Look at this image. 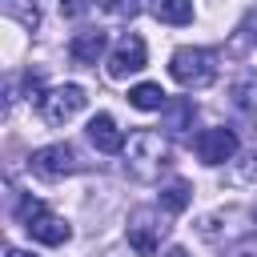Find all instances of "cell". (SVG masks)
Returning a JSON list of instances; mask_svg holds the SVG:
<instances>
[{
    "label": "cell",
    "mask_w": 257,
    "mask_h": 257,
    "mask_svg": "<svg viewBox=\"0 0 257 257\" xmlns=\"http://www.w3.org/2000/svg\"><path fill=\"white\" fill-rule=\"evenodd\" d=\"M20 225H24L28 237L40 241V245H64V241L72 237V229L64 225V217L48 213V209H44L40 201H32V197L20 201Z\"/></svg>",
    "instance_id": "obj_3"
},
{
    "label": "cell",
    "mask_w": 257,
    "mask_h": 257,
    "mask_svg": "<svg viewBox=\"0 0 257 257\" xmlns=\"http://www.w3.org/2000/svg\"><path fill=\"white\" fill-rule=\"evenodd\" d=\"M96 4H100L108 16H116V20H133V16H137V8H141L137 0H96Z\"/></svg>",
    "instance_id": "obj_16"
},
{
    "label": "cell",
    "mask_w": 257,
    "mask_h": 257,
    "mask_svg": "<svg viewBox=\"0 0 257 257\" xmlns=\"http://www.w3.org/2000/svg\"><path fill=\"white\" fill-rule=\"evenodd\" d=\"M104 48H108V36H104L100 28H84V32H76V36L68 40V56H72L76 64H96V60L104 56Z\"/></svg>",
    "instance_id": "obj_10"
},
{
    "label": "cell",
    "mask_w": 257,
    "mask_h": 257,
    "mask_svg": "<svg viewBox=\"0 0 257 257\" xmlns=\"http://www.w3.org/2000/svg\"><path fill=\"white\" fill-rule=\"evenodd\" d=\"M237 257H257V253H237Z\"/></svg>",
    "instance_id": "obj_20"
},
{
    "label": "cell",
    "mask_w": 257,
    "mask_h": 257,
    "mask_svg": "<svg viewBox=\"0 0 257 257\" xmlns=\"http://www.w3.org/2000/svg\"><path fill=\"white\" fill-rule=\"evenodd\" d=\"M165 257H189V253H185V249H181V245H173V249H169V253H165Z\"/></svg>",
    "instance_id": "obj_18"
},
{
    "label": "cell",
    "mask_w": 257,
    "mask_h": 257,
    "mask_svg": "<svg viewBox=\"0 0 257 257\" xmlns=\"http://www.w3.org/2000/svg\"><path fill=\"white\" fill-rule=\"evenodd\" d=\"M165 233H169V221L161 217V209H137V213L128 217V245H133L141 257H153V253L161 249Z\"/></svg>",
    "instance_id": "obj_4"
},
{
    "label": "cell",
    "mask_w": 257,
    "mask_h": 257,
    "mask_svg": "<svg viewBox=\"0 0 257 257\" xmlns=\"http://www.w3.org/2000/svg\"><path fill=\"white\" fill-rule=\"evenodd\" d=\"M237 153V133L233 128H205L201 137H197V157L205 161V165H225L229 157Z\"/></svg>",
    "instance_id": "obj_8"
},
{
    "label": "cell",
    "mask_w": 257,
    "mask_h": 257,
    "mask_svg": "<svg viewBox=\"0 0 257 257\" xmlns=\"http://www.w3.org/2000/svg\"><path fill=\"white\" fill-rule=\"evenodd\" d=\"M169 165V141L157 128H137L124 145V169L137 181H153L161 177V169Z\"/></svg>",
    "instance_id": "obj_1"
},
{
    "label": "cell",
    "mask_w": 257,
    "mask_h": 257,
    "mask_svg": "<svg viewBox=\"0 0 257 257\" xmlns=\"http://www.w3.org/2000/svg\"><path fill=\"white\" fill-rule=\"evenodd\" d=\"M8 257H36V253H28V249H8Z\"/></svg>",
    "instance_id": "obj_19"
},
{
    "label": "cell",
    "mask_w": 257,
    "mask_h": 257,
    "mask_svg": "<svg viewBox=\"0 0 257 257\" xmlns=\"http://www.w3.org/2000/svg\"><path fill=\"white\" fill-rule=\"evenodd\" d=\"M253 217H257V209H253Z\"/></svg>",
    "instance_id": "obj_21"
},
{
    "label": "cell",
    "mask_w": 257,
    "mask_h": 257,
    "mask_svg": "<svg viewBox=\"0 0 257 257\" xmlns=\"http://www.w3.org/2000/svg\"><path fill=\"white\" fill-rule=\"evenodd\" d=\"M92 4L88 0H60V16H84Z\"/></svg>",
    "instance_id": "obj_17"
},
{
    "label": "cell",
    "mask_w": 257,
    "mask_h": 257,
    "mask_svg": "<svg viewBox=\"0 0 257 257\" xmlns=\"http://www.w3.org/2000/svg\"><path fill=\"white\" fill-rule=\"evenodd\" d=\"M149 12L161 24H189L193 20V0H149Z\"/></svg>",
    "instance_id": "obj_12"
},
{
    "label": "cell",
    "mask_w": 257,
    "mask_h": 257,
    "mask_svg": "<svg viewBox=\"0 0 257 257\" xmlns=\"http://www.w3.org/2000/svg\"><path fill=\"white\" fill-rule=\"evenodd\" d=\"M189 201H193V185H189V181H181V177H177V181H169V185L161 189V209H165V213H185V209H189Z\"/></svg>",
    "instance_id": "obj_14"
},
{
    "label": "cell",
    "mask_w": 257,
    "mask_h": 257,
    "mask_svg": "<svg viewBox=\"0 0 257 257\" xmlns=\"http://www.w3.org/2000/svg\"><path fill=\"white\" fill-rule=\"evenodd\" d=\"M28 169H32L36 177H44V181H60V177L76 173L80 161H76V153H72L68 145H44V149H36V153L28 157Z\"/></svg>",
    "instance_id": "obj_6"
},
{
    "label": "cell",
    "mask_w": 257,
    "mask_h": 257,
    "mask_svg": "<svg viewBox=\"0 0 257 257\" xmlns=\"http://www.w3.org/2000/svg\"><path fill=\"white\" fill-rule=\"evenodd\" d=\"M165 88L161 84H153V80H145V84H137V88H128V104L133 108H141V112H153V108H165Z\"/></svg>",
    "instance_id": "obj_13"
},
{
    "label": "cell",
    "mask_w": 257,
    "mask_h": 257,
    "mask_svg": "<svg viewBox=\"0 0 257 257\" xmlns=\"http://www.w3.org/2000/svg\"><path fill=\"white\" fill-rule=\"evenodd\" d=\"M169 76L181 88H209L217 80V56L209 48H177L169 60Z\"/></svg>",
    "instance_id": "obj_2"
},
{
    "label": "cell",
    "mask_w": 257,
    "mask_h": 257,
    "mask_svg": "<svg viewBox=\"0 0 257 257\" xmlns=\"http://www.w3.org/2000/svg\"><path fill=\"white\" fill-rule=\"evenodd\" d=\"M84 137L92 141V149H96V153H120V149H124V133L116 128V120H112L108 112H96V116L88 120Z\"/></svg>",
    "instance_id": "obj_9"
},
{
    "label": "cell",
    "mask_w": 257,
    "mask_h": 257,
    "mask_svg": "<svg viewBox=\"0 0 257 257\" xmlns=\"http://www.w3.org/2000/svg\"><path fill=\"white\" fill-rule=\"evenodd\" d=\"M0 8H4V16L20 20L24 28H36V24H40V12H36L32 0H0Z\"/></svg>",
    "instance_id": "obj_15"
},
{
    "label": "cell",
    "mask_w": 257,
    "mask_h": 257,
    "mask_svg": "<svg viewBox=\"0 0 257 257\" xmlns=\"http://www.w3.org/2000/svg\"><path fill=\"white\" fill-rule=\"evenodd\" d=\"M84 88L80 84H56V88H48L40 100H36V108H40V116L48 120V124H64V120H72L80 108H84Z\"/></svg>",
    "instance_id": "obj_5"
},
{
    "label": "cell",
    "mask_w": 257,
    "mask_h": 257,
    "mask_svg": "<svg viewBox=\"0 0 257 257\" xmlns=\"http://www.w3.org/2000/svg\"><path fill=\"white\" fill-rule=\"evenodd\" d=\"M165 133H189L193 128V100L189 96H173V100H165Z\"/></svg>",
    "instance_id": "obj_11"
},
{
    "label": "cell",
    "mask_w": 257,
    "mask_h": 257,
    "mask_svg": "<svg viewBox=\"0 0 257 257\" xmlns=\"http://www.w3.org/2000/svg\"><path fill=\"white\" fill-rule=\"evenodd\" d=\"M141 68H145V40H141L137 32H128V36L116 40V48H112V56H108V76L124 80L128 72H141Z\"/></svg>",
    "instance_id": "obj_7"
}]
</instances>
